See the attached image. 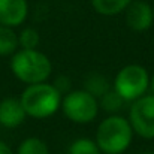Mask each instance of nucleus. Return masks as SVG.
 <instances>
[{
    "label": "nucleus",
    "mask_w": 154,
    "mask_h": 154,
    "mask_svg": "<svg viewBox=\"0 0 154 154\" xmlns=\"http://www.w3.org/2000/svg\"><path fill=\"white\" fill-rule=\"evenodd\" d=\"M11 70L14 76L26 85L45 82L52 73V63L47 54L36 50H17L11 55Z\"/></svg>",
    "instance_id": "f257e3e1"
},
{
    "label": "nucleus",
    "mask_w": 154,
    "mask_h": 154,
    "mask_svg": "<svg viewBox=\"0 0 154 154\" xmlns=\"http://www.w3.org/2000/svg\"><path fill=\"white\" fill-rule=\"evenodd\" d=\"M133 135V129L126 117L111 114L97 126L94 141L102 154H123L130 147Z\"/></svg>",
    "instance_id": "f03ea898"
},
{
    "label": "nucleus",
    "mask_w": 154,
    "mask_h": 154,
    "mask_svg": "<svg viewBox=\"0 0 154 154\" xmlns=\"http://www.w3.org/2000/svg\"><path fill=\"white\" fill-rule=\"evenodd\" d=\"M61 94L51 82H38L27 85L20 96L21 105L27 114L35 120L52 117L61 106Z\"/></svg>",
    "instance_id": "7ed1b4c3"
},
{
    "label": "nucleus",
    "mask_w": 154,
    "mask_h": 154,
    "mask_svg": "<svg viewBox=\"0 0 154 154\" xmlns=\"http://www.w3.org/2000/svg\"><path fill=\"white\" fill-rule=\"evenodd\" d=\"M112 88L126 102L132 103L133 100H136L148 93L150 73L141 64H136V63L126 64L117 72V75L112 81Z\"/></svg>",
    "instance_id": "20e7f679"
},
{
    "label": "nucleus",
    "mask_w": 154,
    "mask_h": 154,
    "mask_svg": "<svg viewBox=\"0 0 154 154\" xmlns=\"http://www.w3.org/2000/svg\"><path fill=\"white\" fill-rule=\"evenodd\" d=\"M61 112L76 124L91 123L99 114V100L82 90H70L61 97Z\"/></svg>",
    "instance_id": "39448f33"
},
{
    "label": "nucleus",
    "mask_w": 154,
    "mask_h": 154,
    "mask_svg": "<svg viewBox=\"0 0 154 154\" xmlns=\"http://www.w3.org/2000/svg\"><path fill=\"white\" fill-rule=\"evenodd\" d=\"M127 120L135 135L144 139H154V94H144L133 100Z\"/></svg>",
    "instance_id": "423d86ee"
},
{
    "label": "nucleus",
    "mask_w": 154,
    "mask_h": 154,
    "mask_svg": "<svg viewBox=\"0 0 154 154\" xmlns=\"http://www.w3.org/2000/svg\"><path fill=\"white\" fill-rule=\"evenodd\" d=\"M124 14L127 27L136 33L145 32L153 26L154 11L151 5L144 0H132V3L126 8Z\"/></svg>",
    "instance_id": "0eeeda50"
},
{
    "label": "nucleus",
    "mask_w": 154,
    "mask_h": 154,
    "mask_svg": "<svg viewBox=\"0 0 154 154\" xmlns=\"http://www.w3.org/2000/svg\"><path fill=\"white\" fill-rule=\"evenodd\" d=\"M29 15L27 0H0V26L18 27Z\"/></svg>",
    "instance_id": "6e6552de"
},
{
    "label": "nucleus",
    "mask_w": 154,
    "mask_h": 154,
    "mask_svg": "<svg viewBox=\"0 0 154 154\" xmlns=\"http://www.w3.org/2000/svg\"><path fill=\"white\" fill-rule=\"evenodd\" d=\"M27 114L20 97H5L0 100V126L5 129H17L24 123Z\"/></svg>",
    "instance_id": "1a4fd4ad"
},
{
    "label": "nucleus",
    "mask_w": 154,
    "mask_h": 154,
    "mask_svg": "<svg viewBox=\"0 0 154 154\" xmlns=\"http://www.w3.org/2000/svg\"><path fill=\"white\" fill-rule=\"evenodd\" d=\"M111 88H112V82H109V79L99 72H90L84 79V90L91 96H94L97 100Z\"/></svg>",
    "instance_id": "9d476101"
},
{
    "label": "nucleus",
    "mask_w": 154,
    "mask_h": 154,
    "mask_svg": "<svg viewBox=\"0 0 154 154\" xmlns=\"http://www.w3.org/2000/svg\"><path fill=\"white\" fill-rule=\"evenodd\" d=\"M132 3V0H91L93 9L106 17H112L126 11V8Z\"/></svg>",
    "instance_id": "9b49d317"
},
{
    "label": "nucleus",
    "mask_w": 154,
    "mask_h": 154,
    "mask_svg": "<svg viewBox=\"0 0 154 154\" xmlns=\"http://www.w3.org/2000/svg\"><path fill=\"white\" fill-rule=\"evenodd\" d=\"M18 48V33L12 27L0 26V57L12 55Z\"/></svg>",
    "instance_id": "f8f14e48"
},
{
    "label": "nucleus",
    "mask_w": 154,
    "mask_h": 154,
    "mask_svg": "<svg viewBox=\"0 0 154 154\" xmlns=\"http://www.w3.org/2000/svg\"><path fill=\"white\" fill-rule=\"evenodd\" d=\"M126 103L127 102H126L114 88H111L109 91H106L102 97L99 99V109L106 111V112L111 115V114L120 112V111L124 108Z\"/></svg>",
    "instance_id": "ddd939ff"
},
{
    "label": "nucleus",
    "mask_w": 154,
    "mask_h": 154,
    "mask_svg": "<svg viewBox=\"0 0 154 154\" xmlns=\"http://www.w3.org/2000/svg\"><path fill=\"white\" fill-rule=\"evenodd\" d=\"M15 154H50V148L45 141L38 136H29L18 145Z\"/></svg>",
    "instance_id": "4468645a"
},
{
    "label": "nucleus",
    "mask_w": 154,
    "mask_h": 154,
    "mask_svg": "<svg viewBox=\"0 0 154 154\" xmlns=\"http://www.w3.org/2000/svg\"><path fill=\"white\" fill-rule=\"evenodd\" d=\"M67 154H102L99 145L91 138H76L70 142Z\"/></svg>",
    "instance_id": "2eb2a0df"
},
{
    "label": "nucleus",
    "mask_w": 154,
    "mask_h": 154,
    "mask_svg": "<svg viewBox=\"0 0 154 154\" xmlns=\"http://www.w3.org/2000/svg\"><path fill=\"white\" fill-rule=\"evenodd\" d=\"M41 42L39 32L33 27H26L18 33V47L23 50H36Z\"/></svg>",
    "instance_id": "dca6fc26"
},
{
    "label": "nucleus",
    "mask_w": 154,
    "mask_h": 154,
    "mask_svg": "<svg viewBox=\"0 0 154 154\" xmlns=\"http://www.w3.org/2000/svg\"><path fill=\"white\" fill-rule=\"evenodd\" d=\"M51 84L57 88V91H58L61 96H64L66 93H69V91L72 90V88H70V87H72L70 78H69V76H66V75H58Z\"/></svg>",
    "instance_id": "f3484780"
},
{
    "label": "nucleus",
    "mask_w": 154,
    "mask_h": 154,
    "mask_svg": "<svg viewBox=\"0 0 154 154\" xmlns=\"http://www.w3.org/2000/svg\"><path fill=\"white\" fill-rule=\"evenodd\" d=\"M0 154H15V153L11 150V147H9L6 142L0 141Z\"/></svg>",
    "instance_id": "a211bd4d"
},
{
    "label": "nucleus",
    "mask_w": 154,
    "mask_h": 154,
    "mask_svg": "<svg viewBox=\"0 0 154 154\" xmlns=\"http://www.w3.org/2000/svg\"><path fill=\"white\" fill-rule=\"evenodd\" d=\"M148 91L151 94H154V73L150 76V88H148Z\"/></svg>",
    "instance_id": "6ab92c4d"
},
{
    "label": "nucleus",
    "mask_w": 154,
    "mask_h": 154,
    "mask_svg": "<svg viewBox=\"0 0 154 154\" xmlns=\"http://www.w3.org/2000/svg\"><path fill=\"white\" fill-rule=\"evenodd\" d=\"M145 154H154V153H145Z\"/></svg>",
    "instance_id": "aec40b11"
},
{
    "label": "nucleus",
    "mask_w": 154,
    "mask_h": 154,
    "mask_svg": "<svg viewBox=\"0 0 154 154\" xmlns=\"http://www.w3.org/2000/svg\"><path fill=\"white\" fill-rule=\"evenodd\" d=\"M153 11H154V8H153Z\"/></svg>",
    "instance_id": "412c9836"
}]
</instances>
